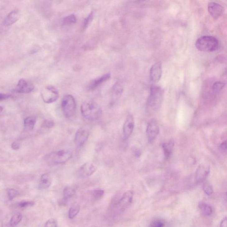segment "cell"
<instances>
[{
	"mask_svg": "<svg viewBox=\"0 0 227 227\" xmlns=\"http://www.w3.org/2000/svg\"><path fill=\"white\" fill-rule=\"evenodd\" d=\"M135 127L134 117L132 115H129L125 121L123 127V132L126 139L129 138L132 135Z\"/></svg>",
	"mask_w": 227,
	"mask_h": 227,
	"instance_id": "7c38bea8",
	"label": "cell"
},
{
	"mask_svg": "<svg viewBox=\"0 0 227 227\" xmlns=\"http://www.w3.org/2000/svg\"><path fill=\"white\" fill-rule=\"evenodd\" d=\"M76 16L72 14L64 17L62 20V22L63 25H67L75 24L76 22Z\"/></svg>",
	"mask_w": 227,
	"mask_h": 227,
	"instance_id": "484cf974",
	"label": "cell"
},
{
	"mask_svg": "<svg viewBox=\"0 0 227 227\" xmlns=\"http://www.w3.org/2000/svg\"><path fill=\"white\" fill-rule=\"evenodd\" d=\"M20 195V192L16 189L14 188H9L7 190V195L9 201L12 200Z\"/></svg>",
	"mask_w": 227,
	"mask_h": 227,
	"instance_id": "4316f807",
	"label": "cell"
},
{
	"mask_svg": "<svg viewBox=\"0 0 227 227\" xmlns=\"http://www.w3.org/2000/svg\"><path fill=\"white\" fill-rule=\"evenodd\" d=\"M174 142L173 140H170L168 142H165L162 145V148L164 157L166 159H169L173 152Z\"/></svg>",
	"mask_w": 227,
	"mask_h": 227,
	"instance_id": "d6986e66",
	"label": "cell"
},
{
	"mask_svg": "<svg viewBox=\"0 0 227 227\" xmlns=\"http://www.w3.org/2000/svg\"><path fill=\"white\" fill-rule=\"evenodd\" d=\"M82 115L86 119L95 121L102 116V110L100 106L96 103L91 101H85L81 105Z\"/></svg>",
	"mask_w": 227,
	"mask_h": 227,
	"instance_id": "7a4b0ae2",
	"label": "cell"
},
{
	"mask_svg": "<svg viewBox=\"0 0 227 227\" xmlns=\"http://www.w3.org/2000/svg\"><path fill=\"white\" fill-rule=\"evenodd\" d=\"M22 218L23 215L21 213H16L14 214L10 219L9 222L10 226H16L21 222Z\"/></svg>",
	"mask_w": 227,
	"mask_h": 227,
	"instance_id": "cb8c5ba5",
	"label": "cell"
},
{
	"mask_svg": "<svg viewBox=\"0 0 227 227\" xmlns=\"http://www.w3.org/2000/svg\"><path fill=\"white\" fill-rule=\"evenodd\" d=\"M44 226L57 227L58 226V222L56 220L54 219H51L49 220L45 223Z\"/></svg>",
	"mask_w": 227,
	"mask_h": 227,
	"instance_id": "1f68e13d",
	"label": "cell"
},
{
	"mask_svg": "<svg viewBox=\"0 0 227 227\" xmlns=\"http://www.w3.org/2000/svg\"><path fill=\"white\" fill-rule=\"evenodd\" d=\"M110 78H111V74L110 73H107L103 75L100 77L95 79V80L91 81L88 85V90H92L95 89L108 81Z\"/></svg>",
	"mask_w": 227,
	"mask_h": 227,
	"instance_id": "2e32d148",
	"label": "cell"
},
{
	"mask_svg": "<svg viewBox=\"0 0 227 227\" xmlns=\"http://www.w3.org/2000/svg\"><path fill=\"white\" fill-rule=\"evenodd\" d=\"M72 152L69 150H62L48 154L45 160L50 164H63L72 158Z\"/></svg>",
	"mask_w": 227,
	"mask_h": 227,
	"instance_id": "277c9868",
	"label": "cell"
},
{
	"mask_svg": "<svg viewBox=\"0 0 227 227\" xmlns=\"http://www.w3.org/2000/svg\"><path fill=\"white\" fill-rule=\"evenodd\" d=\"M95 171V166L92 163L87 162L83 164L79 169V175L83 178L89 177L94 173Z\"/></svg>",
	"mask_w": 227,
	"mask_h": 227,
	"instance_id": "9a60e30c",
	"label": "cell"
},
{
	"mask_svg": "<svg viewBox=\"0 0 227 227\" xmlns=\"http://www.w3.org/2000/svg\"><path fill=\"white\" fill-rule=\"evenodd\" d=\"M195 45L197 49L202 52H213L218 49L219 41L213 36H203L197 39Z\"/></svg>",
	"mask_w": 227,
	"mask_h": 227,
	"instance_id": "3957f363",
	"label": "cell"
},
{
	"mask_svg": "<svg viewBox=\"0 0 227 227\" xmlns=\"http://www.w3.org/2000/svg\"><path fill=\"white\" fill-rule=\"evenodd\" d=\"M21 145L20 143L18 141H15L11 145V147L12 149L13 150H18L20 148Z\"/></svg>",
	"mask_w": 227,
	"mask_h": 227,
	"instance_id": "d590c367",
	"label": "cell"
},
{
	"mask_svg": "<svg viewBox=\"0 0 227 227\" xmlns=\"http://www.w3.org/2000/svg\"><path fill=\"white\" fill-rule=\"evenodd\" d=\"M199 207L202 212L206 215H210L212 214V208L207 204L204 203H200L199 205Z\"/></svg>",
	"mask_w": 227,
	"mask_h": 227,
	"instance_id": "d4e9b609",
	"label": "cell"
},
{
	"mask_svg": "<svg viewBox=\"0 0 227 227\" xmlns=\"http://www.w3.org/2000/svg\"><path fill=\"white\" fill-rule=\"evenodd\" d=\"M35 205V202L33 201H22L17 204V206L18 208L21 209L32 207Z\"/></svg>",
	"mask_w": 227,
	"mask_h": 227,
	"instance_id": "83f0119b",
	"label": "cell"
},
{
	"mask_svg": "<svg viewBox=\"0 0 227 227\" xmlns=\"http://www.w3.org/2000/svg\"><path fill=\"white\" fill-rule=\"evenodd\" d=\"M53 182L52 177L49 173L43 174L40 177L38 188L40 190L45 189L50 187Z\"/></svg>",
	"mask_w": 227,
	"mask_h": 227,
	"instance_id": "ac0fdd59",
	"label": "cell"
},
{
	"mask_svg": "<svg viewBox=\"0 0 227 227\" xmlns=\"http://www.w3.org/2000/svg\"><path fill=\"white\" fill-rule=\"evenodd\" d=\"M55 125L54 122L50 119H46L44 121L43 127L45 128L50 129Z\"/></svg>",
	"mask_w": 227,
	"mask_h": 227,
	"instance_id": "4dcf8cb0",
	"label": "cell"
},
{
	"mask_svg": "<svg viewBox=\"0 0 227 227\" xmlns=\"http://www.w3.org/2000/svg\"><path fill=\"white\" fill-rule=\"evenodd\" d=\"M208 11L212 18L216 19L221 16L223 12V8L218 3L211 2L208 5Z\"/></svg>",
	"mask_w": 227,
	"mask_h": 227,
	"instance_id": "5bb4252c",
	"label": "cell"
},
{
	"mask_svg": "<svg viewBox=\"0 0 227 227\" xmlns=\"http://www.w3.org/2000/svg\"><path fill=\"white\" fill-rule=\"evenodd\" d=\"M220 150L223 151H227V142L224 141L223 142L220 146Z\"/></svg>",
	"mask_w": 227,
	"mask_h": 227,
	"instance_id": "74e56055",
	"label": "cell"
},
{
	"mask_svg": "<svg viewBox=\"0 0 227 227\" xmlns=\"http://www.w3.org/2000/svg\"><path fill=\"white\" fill-rule=\"evenodd\" d=\"M76 188L74 186H67L63 191V203L68 202L76 193Z\"/></svg>",
	"mask_w": 227,
	"mask_h": 227,
	"instance_id": "ffe728a7",
	"label": "cell"
},
{
	"mask_svg": "<svg viewBox=\"0 0 227 227\" xmlns=\"http://www.w3.org/2000/svg\"><path fill=\"white\" fill-rule=\"evenodd\" d=\"M203 190L205 193L208 195H211L213 193V188L209 183H206L203 186Z\"/></svg>",
	"mask_w": 227,
	"mask_h": 227,
	"instance_id": "f546056e",
	"label": "cell"
},
{
	"mask_svg": "<svg viewBox=\"0 0 227 227\" xmlns=\"http://www.w3.org/2000/svg\"><path fill=\"white\" fill-rule=\"evenodd\" d=\"M225 84L220 82H217L213 84L212 86V90L214 91H218L222 89L223 87H224Z\"/></svg>",
	"mask_w": 227,
	"mask_h": 227,
	"instance_id": "836d02e7",
	"label": "cell"
},
{
	"mask_svg": "<svg viewBox=\"0 0 227 227\" xmlns=\"http://www.w3.org/2000/svg\"><path fill=\"white\" fill-rule=\"evenodd\" d=\"M11 97V95L8 94L1 93V94H0V100H1V101H2L3 100H6V99H9Z\"/></svg>",
	"mask_w": 227,
	"mask_h": 227,
	"instance_id": "8d00e7d4",
	"label": "cell"
},
{
	"mask_svg": "<svg viewBox=\"0 0 227 227\" xmlns=\"http://www.w3.org/2000/svg\"><path fill=\"white\" fill-rule=\"evenodd\" d=\"M36 118L35 116L27 117L24 120V126L25 130L27 131H32L35 127L36 123Z\"/></svg>",
	"mask_w": 227,
	"mask_h": 227,
	"instance_id": "44dd1931",
	"label": "cell"
},
{
	"mask_svg": "<svg viewBox=\"0 0 227 227\" xmlns=\"http://www.w3.org/2000/svg\"><path fill=\"white\" fill-rule=\"evenodd\" d=\"M123 84L120 82H117L114 84L112 88L113 95L115 97L118 98L123 93Z\"/></svg>",
	"mask_w": 227,
	"mask_h": 227,
	"instance_id": "603a6c76",
	"label": "cell"
},
{
	"mask_svg": "<svg viewBox=\"0 0 227 227\" xmlns=\"http://www.w3.org/2000/svg\"><path fill=\"white\" fill-rule=\"evenodd\" d=\"M162 65L161 63L158 62L153 64L150 70V78L153 82H159L162 76Z\"/></svg>",
	"mask_w": 227,
	"mask_h": 227,
	"instance_id": "4fadbf2b",
	"label": "cell"
},
{
	"mask_svg": "<svg viewBox=\"0 0 227 227\" xmlns=\"http://www.w3.org/2000/svg\"><path fill=\"white\" fill-rule=\"evenodd\" d=\"M210 172V166L208 164H202L198 167L196 173V181L197 183H201L206 180Z\"/></svg>",
	"mask_w": 227,
	"mask_h": 227,
	"instance_id": "8fae6325",
	"label": "cell"
},
{
	"mask_svg": "<svg viewBox=\"0 0 227 227\" xmlns=\"http://www.w3.org/2000/svg\"></svg>",
	"mask_w": 227,
	"mask_h": 227,
	"instance_id": "60d3db41",
	"label": "cell"
},
{
	"mask_svg": "<svg viewBox=\"0 0 227 227\" xmlns=\"http://www.w3.org/2000/svg\"><path fill=\"white\" fill-rule=\"evenodd\" d=\"M138 1H146V0H138Z\"/></svg>",
	"mask_w": 227,
	"mask_h": 227,
	"instance_id": "ab89813d",
	"label": "cell"
},
{
	"mask_svg": "<svg viewBox=\"0 0 227 227\" xmlns=\"http://www.w3.org/2000/svg\"><path fill=\"white\" fill-rule=\"evenodd\" d=\"M164 226V223L160 220H155L151 224V226L153 227H162Z\"/></svg>",
	"mask_w": 227,
	"mask_h": 227,
	"instance_id": "e575fe53",
	"label": "cell"
},
{
	"mask_svg": "<svg viewBox=\"0 0 227 227\" xmlns=\"http://www.w3.org/2000/svg\"><path fill=\"white\" fill-rule=\"evenodd\" d=\"M34 88V85L24 79L19 81L15 88V91L18 93L28 94L33 91Z\"/></svg>",
	"mask_w": 227,
	"mask_h": 227,
	"instance_id": "9c48e42d",
	"label": "cell"
},
{
	"mask_svg": "<svg viewBox=\"0 0 227 227\" xmlns=\"http://www.w3.org/2000/svg\"><path fill=\"white\" fill-rule=\"evenodd\" d=\"M62 108L63 113L67 117L73 116L76 108L74 98L70 95L64 96L62 101Z\"/></svg>",
	"mask_w": 227,
	"mask_h": 227,
	"instance_id": "5b68a950",
	"label": "cell"
},
{
	"mask_svg": "<svg viewBox=\"0 0 227 227\" xmlns=\"http://www.w3.org/2000/svg\"><path fill=\"white\" fill-rule=\"evenodd\" d=\"M88 130L84 128L78 129L75 135V143L78 147L82 146L85 143L89 137Z\"/></svg>",
	"mask_w": 227,
	"mask_h": 227,
	"instance_id": "30bf717a",
	"label": "cell"
},
{
	"mask_svg": "<svg viewBox=\"0 0 227 227\" xmlns=\"http://www.w3.org/2000/svg\"><path fill=\"white\" fill-rule=\"evenodd\" d=\"M134 196V192L128 190L126 192L118 201V206L122 211L127 209L132 203Z\"/></svg>",
	"mask_w": 227,
	"mask_h": 227,
	"instance_id": "ba28073f",
	"label": "cell"
},
{
	"mask_svg": "<svg viewBox=\"0 0 227 227\" xmlns=\"http://www.w3.org/2000/svg\"><path fill=\"white\" fill-rule=\"evenodd\" d=\"M93 16V12H92L89 14V15L87 16V18L85 19L84 21V25H83L84 29H86L89 25V24L92 21Z\"/></svg>",
	"mask_w": 227,
	"mask_h": 227,
	"instance_id": "d6a6232c",
	"label": "cell"
},
{
	"mask_svg": "<svg viewBox=\"0 0 227 227\" xmlns=\"http://www.w3.org/2000/svg\"><path fill=\"white\" fill-rule=\"evenodd\" d=\"M41 96L44 101L47 104L53 103L58 100L59 91L54 86H46L41 91Z\"/></svg>",
	"mask_w": 227,
	"mask_h": 227,
	"instance_id": "8992f818",
	"label": "cell"
},
{
	"mask_svg": "<svg viewBox=\"0 0 227 227\" xmlns=\"http://www.w3.org/2000/svg\"><path fill=\"white\" fill-rule=\"evenodd\" d=\"M81 210V207L79 204L76 203L72 205L68 211V217L70 219L75 218Z\"/></svg>",
	"mask_w": 227,
	"mask_h": 227,
	"instance_id": "7402d4cb",
	"label": "cell"
},
{
	"mask_svg": "<svg viewBox=\"0 0 227 227\" xmlns=\"http://www.w3.org/2000/svg\"><path fill=\"white\" fill-rule=\"evenodd\" d=\"M159 133V124L155 120L149 123L146 129V135L150 142H153L157 138Z\"/></svg>",
	"mask_w": 227,
	"mask_h": 227,
	"instance_id": "52a82bcc",
	"label": "cell"
},
{
	"mask_svg": "<svg viewBox=\"0 0 227 227\" xmlns=\"http://www.w3.org/2000/svg\"><path fill=\"white\" fill-rule=\"evenodd\" d=\"M220 227H227V217L224 219L220 223Z\"/></svg>",
	"mask_w": 227,
	"mask_h": 227,
	"instance_id": "f35d334b",
	"label": "cell"
},
{
	"mask_svg": "<svg viewBox=\"0 0 227 227\" xmlns=\"http://www.w3.org/2000/svg\"><path fill=\"white\" fill-rule=\"evenodd\" d=\"M104 192L100 189H97L92 192V196L96 200L100 199L104 196Z\"/></svg>",
	"mask_w": 227,
	"mask_h": 227,
	"instance_id": "f1b7e54d",
	"label": "cell"
},
{
	"mask_svg": "<svg viewBox=\"0 0 227 227\" xmlns=\"http://www.w3.org/2000/svg\"><path fill=\"white\" fill-rule=\"evenodd\" d=\"M20 17V12L17 9L13 10L8 14L3 21V25L5 26L11 25L17 21Z\"/></svg>",
	"mask_w": 227,
	"mask_h": 227,
	"instance_id": "e0dca14e",
	"label": "cell"
},
{
	"mask_svg": "<svg viewBox=\"0 0 227 227\" xmlns=\"http://www.w3.org/2000/svg\"><path fill=\"white\" fill-rule=\"evenodd\" d=\"M164 94V90L161 87L156 85L151 87L146 103V109L149 113H155L159 111L162 104Z\"/></svg>",
	"mask_w": 227,
	"mask_h": 227,
	"instance_id": "6da1fadb",
	"label": "cell"
}]
</instances>
